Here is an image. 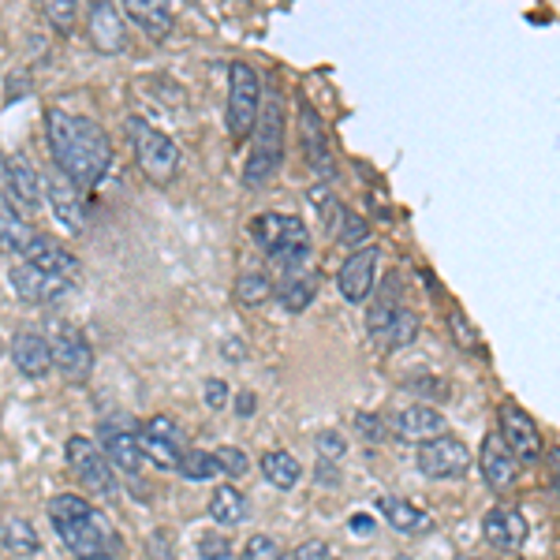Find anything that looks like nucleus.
<instances>
[{
	"instance_id": "c03bdc74",
	"label": "nucleus",
	"mask_w": 560,
	"mask_h": 560,
	"mask_svg": "<svg viewBox=\"0 0 560 560\" xmlns=\"http://www.w3.org/2000/svg\"><path fill=\"white\" fill-rule=\"evenodd\" d=\"M318 456H322V464H337V459L345 456V438H340L337 430L318 433Z\"/></svg>"
},
{
	"instance_id": "f257e3e1",
	"label": "nucleus",
	"mask_w": 560,
	"mask_h": 560,
	"mask_svg": "<svg viewBox=\"0 0 560 560\" xmlns=\"http://www.w3.org/2000/svg\"><path fill=\"white\" fill-rule=\"evenodd\" d=\"M45 135H49V150L57 161L60 176L71 187H97L113 165V142L102 131V124L86 120V116L65 113V108H49L45 113Z\"/></svg>"
},
{
	"instance_id": "39448f33",
	"label": "nucleus",
	"mask_w": 560,
	"mask_h": 560,
	"mask_svg": "<svg viewBox=\"0 0 560 560\" xmlns=\"http://www.w3.org/2000/svg\"><path fill=\"white\" fill-rule=\"evenodd\" d=\"M261 113V79L250 65H229V108H224V120H229L232 139H247L258 124Z\"/></svg>"
},
{
	"instance_id": "a878e982",
	"label": "nucleus",
	"mask_w": 560,
	"mask_h": 560,
	"mask_svg": "<svg viewBox=\"0 0 560 560\" xmlns=\"http://www.w3.org/2000/svg\"><path fill=\"white\" fill-rule=\"evenodd\" d=\"M210 520L221 523V527H236V523L247 520V497L236 486H217L210 497Z\"/></svg>"
},
{
	"instance_id": "423d86ee",
	"label": "nucleus",
	"mask_w": 560,
	"mask_h": 560,
	"mask_svg": "<svg viewBox=\"0 0 560 560\" xmlns=\"http://www.w3.org/2000/svg\"><path fill=\"white\" fill-rule=\"evenodd\" d=\"M45 184L38 168L23 158V153H4L0 158V198L12 206L15 213H34L42 206Z\"/></svg>"
},
{
	"instance_id": "20e7f679",
	"label": "nucleus",
	"mask_w": 560,
	"mask_h": 560,
	"mask_svg": "<svg viewBox=\"0 0 560 560\" xmlns=\"http://www.w3.org/2000/svg\"><path fill=\"white\" fill-rule=\"evenodd\" d=\"M128 135H131V150H135V161H139L142 176L158 187H168L179 173V147L168 139L165 131H158L153 124L139 120L131 116L128 120Z\"/></svg>"
},
{
	"instance_id": "4c0bfd02",
	"label": "nucleus",
	"mask_w": 560,
	"mask_h": 560,
	"mask_svg": "<svg viewBox=\"0 0 560 560\" xmlns=\"http://www.w3.org/2000/svg\"><path fill=\"white\" fill-rule=\"evenodd\" d=\"M213 459H217V467H221V475H229V478H243V475H247V467H250L247 453H243V448H236V445L217 448Z\"/></svg>"
},
{
	"instance_id": "37998d69",
	"label": "nucleus",
	"mask_w": 560,
	"mask_h": 560,
	"mask_svg": "<svg viewBox=\"0 0 560 560\" xmlns=\"http://www.w3.org/2000/svg\"><path fill=\"white\" fill-rule=\"evenodd\" d=\"M198 557L202 560H232V541L224 535H206L198 541Z\"/></svg>"
},
{
	"instance_id": "49530a36",
	"label": "nucleus",
	"mask_w": 560,
	"mask_h": 560,
	"mask_svg": "<svg viewBox=\"0 0 560 560\" xmlns=\"http://www.w3.org/2000/svg\"><path fill=\"white\" fill-rule=\"evenodd\" d=\"M292 557H295V560H340L329 546H325V541H306V546H303V549H295Z\"/></svg>"
},
{
	"instance_id": "bf43d9fd",
	"label": "nucleus",
	"mask_w": 560,
	"mask_h": 560,
	"mask_svg": "<svg viewBox=\"0 0 560 560\" xmlns=\"http://www.w3.org/2000/svg\"><path fill=\"white\" fill-rule=\"evenodd\" d=\"M396 560H411V557H396Z\"/></svg>"
},
{
	"instance_id": "4d7b16f0",
	"label": "nucleus",
	"mask_w": 560,
	"mask_h": 560,
	"mask_svg": "<svg viewBox=\"0 0 560 560\" xmlns=\"http://www.w3.org/2000/svg\"><path fill=\"white\" fill-rule=\"evenodd\" d=\"M280 560H295V557H292V553H288V557H280Z\"/></svg>"
},
{
	"instance_id": "1a4fd4ad",
	"label": "nucleus",
	"mask_w": 560,
	"mask_h": 560,
	"mask_svg": "<svg viewBox=\"0 0 560 560\" xmlns=\"http://www.w3.org/2000/svg\"><path fill=\"white\" fill-rule=\"evenodd\" d=\"M52 366H60V374L68 382H86L90 370H94V351H90L86 337L71 322L57 325V337H52Z\"/></svg>"
},
{
	"instance_id": "a19ab883",
	"label": "nucleus",
	"mask_w": 560,
	"mask_h": 560,
	"mask_svg": "<svg viewBox=\"0 0 560 560\" xmlns=\"http://www.w3.org/2000/svg\"><path fill=\"white\" fill-rule=\"evenodd\" d=\"M408 388H415L419 396H427V400H448L453 396V388H448V382H441V377H415V382H408Z\"/></svg>"
},
{
	"instance_id": "e433bc0d",
	"label": "nucleus",
	"mask_w": 560,
	"mask_h": 560,
	"mask_svg": "<svg viewBox=\"0 0 560 560\" xmlns=\"http://www.w3.org/2000/svg\"><path fill=\"white\" fill-rule=\"evenodd\" d=\"M311 202L322 210V221H325V229H337V221H340V213H345V206H340V198L329 191V184H318V187H311Z\"/></svg>"
},
{
	"instance_id": "8fccbe9b",
	"label": "nucleus",
	"mask_w": 560,
	"mask_h": 560,
	"mask_svg": "<svg viewBox=\"0 0 560 560\" xmlns=\"http://www.w3.org/2000/svg\"><path fill=\"white\" fill-rule=\"evenodd\" d=\"M318 482L322 486H340V471H337V467H329V464H322L318 467Z\"/></svg>"
},
{
	"instance_id": "393cba45",
	"label": "nucleus",
	"mask_w": 560,
	"mask_h": 560,
	"mask_svg": "<svg viewBox=\"0 0 560 560\" xmlns=\"http://www.w3.org/2000/svg\"><path fill=\"white\" fill-rule=\"evenodd\" d=\"M261 475H266L269 486H277V490H295L303 478V467L300 459L292 453H284V448H273V453L261 456Z\"/></svg>"
},
{
	"instance_id": "2f4dec72",
	"label": "nucleus",
	"mask_w": 560,
	"mask_h": 560,
	"mask_svg": "<svg viewBox=\"0 0 560 560\" xmlns=\"http://www.w3.org/2000/svg\"><path fill=\"white\" fill-rule=\"evenodd\" d=\"M382 512H385L388 527H396V530H419L422 527V512L415 509L411 501H404V497H382Z\"/></svg>"
},
{
	"instance_id": "0eeeda50",
	"label": "nucleus",
	"mask_w": 560,
	"mask_h": 560,
	"mask_svg": "<svg viewBox=\"0 0 560 560\" xmlns=\"http://www.w3.org/2000/svg\"><path fill=\"white\" fill-rule=\"evenodd\" d=\"M415 464H419V471L427 478H438V482H445V478H464L471 471V448L464 445L459 438H448V433H441V438L427 441V445H419V453H415Z\"/></svg>"
},
{
	"instance_id": "bb28decb",
	"label": "nucleus",
	"mask_w": 560,
	"mask_h": 560,
	"mask_svg": "<svg viewBox=\"0 0 560 560\" xmlns=\"http://www.w3.org/2000/svg\"><path fill=\"white\" fill-rule=\"evenodd\" d=\"M31 243H34V232H31V224H26V217L15 213L12 206L0 198V247L26 255V250H31Z\"/></svg>"
},
{
	"instance_id": "13d9d810",
	"label": "nucleus",
	"mask_w": 560,
	"mask_h": 560,
	"mask_svg": "<svg viewBox=\"0 0 560 560\" xmlns=\"http://www.w3.org/2000/svg\"><path fill=\"white\" fill-rule=\"evenodd\" d=\"M97 560H113V557H97Z\"/></svg>"
},
{
	"instance_id": "2eb2a0df",
	"label": "nucleus",
	"mask_w": 560,
	"mask_h": 560,
	"mask_svg": "<svg viewBox=\"0 0 560 560\" xmlns=\"http://www.w3.org/2000/svg\"><path fill=\"white\" fill-rule=\"evenodd\" d=\"M23 261H31V266L42 269L45 277L65 280V284H75V280L83 277V261L71 255L68 247H60V243H52V240H42V236L31 243V250L23 255Z\"/></svg>"
},
{
	"instance_id": "58836bf2",
	"label": "nucleus",
	"mask_w": 560,
	"mask_h": 560,
	"mask_svg": "<svg viewBox=\"0 0 560 560\" xmlns=\"http://www.w3.org/2000/svg\"><path fill=\"white\" fill-rule=\"evenodd\" d=\"M142 433H147V438L165 441V445H173V448L184 445V430H179L176 422L168 419V415H153V419L147 422V427H142Z\"/></svg>"
},
{
	"instance_id": "b1692460",
	"label": "nucleus",
	"mask_w": 560,
	"mask_h": 560,
	"mask_svg": "<svg viewBox=\"0 0 560 560\" xmlns=\"http://www.w3.org/2000/svg\"><path fill=\"white\" fill-rule=\"evenodd\" d=\"M124 12H128L153 42H161L168 31H173V12H168V4H161V0H128Z\"/></svg>"
},
{
	"instance_id": "ea45409f",
	"label": "nucleus",
	"mask_w": 560,
	"mask_h": 560,
	"mask_svg": "<svg viewBox=\"0 0 560 560\" xmlns=\"http://www.w3.org/2000/svg\"><path fill=\"white\" fill-rule=\"evenodd\" d=\"M45 20L57 26L60 34H68L75 26V0H49L45 4Z\"/></svg>"
},
{
	"instance_id": "7ed1b4c3",
	"label": "nucleus",
	"mask_w": 560,
	"mask_h": 560,
	"mask_svg": "<svg viewBox=\"0 0 560 560\" xmlns=\"http://www.w3.org/2000/svg\"><path fill=\"white\" fill-rule=\"evenodd\" d=\"M255 147H250L247 168H243V187L258 191L269 179L277 176L280 158H284V102H280L277 90H269V102L261 105L258 124H255Z\"/></svg>"
},
{
	"instance_id": "aec40b11",
	"label": "nucleus",
	"mask_w": 560,
	"mask_h": 560,
	"mask_svg": "<svg viewBox=\"0 0 560 560\" xmlns=\"http://www.w3.org/2000/svg\"><path fill=\"white\" fill-rule=\"evenodd\" d=\"M12 363L20 366V374H26V377H45L52 370L49 340L34 329H20L12 337Z\"/></svg>"
},
{
	"instance_id": "c756f323",
	"label": "nucleus",
	"mask_w": 560,
	"mask_h": 560,
	"mask_svg": "<svg viewBox=\"0 0 560 560\" xmlns=\"http://www.w3.org/2000/svg\"><path fill=\"white\" fill-rule=\"evenodd\" d=\"M179 478H187V482H210V478L221 475V467H217V459L210 453H202V448H187V453H179Z\"/></svg>"
},
{
	"instance_id": "de8ad7c7",
	"label": "nucleus",
	"mask_w": 560,
	"mask_h": 560,
	"mask_svg": "<svg viewBox=\"0 0 560 560\" xmlns=\"http://www.w3.org/2000/svg\"><path fill=\"white\" fill-rule=\"evenodd\" d=\"M224 400H229V385H224L221 377H210V382H206V404L217 411V408H224Z\"/></svg>"
},
{
	"instance_id": "72a5a7b5",
	"label": "nucleus",
	"mask_w": 560,
	"mask_h": 560,
	"mask_svg": "<svg viewBox=\"0 0 560 560\" xmlns=\"http://www.w3.org/2000/svg\"><path fill=\"white\" fill-rule=\"evenodd\" d=\"M269 295H273V280L266 273H243L236 280V300L243 306H261V303H269Z\"/></svg>"
},
{
	"instance_id": "f704fd0d",
	"label": "nucleus",
	"mask_w": 560,
	"mask_h": 560,
	"mask_svg": "<svg viewBox=\"0 0 560 560\" xmlns=\"http://www.w3.org/2000/svg\"><path fill=\"white\" fill-rule=\"evenodd\" d=\"M139 445H142V456H147L150 464L165 467V471H176L179 467V448L165 445V441H158V438H147V433H139Z\"/></svg>"
},
{
	"instance_id": "f03ea898",
	"label": "nucleus",
	"mask_w": 560,
	"mask_h": 560,
	"mask_svg": "<svg viewBox=\"0 0 560 560\" xmlns=\"http://www.w3.org/2000/svg\"><path fill=\"white\" fill-rule=\"evenodd\" d=\"M49 520L57 527L60 541L75 553L79 560H97V557H113L120 538H116L113 523L102 512L90 509V501L75 493H60L49 501Z\"/></svg>"
},
{
	"instance_id": "ddd939ff",
	"label": "nucleus",
	"mask_w": 560,
	"mask_h": 560,
	"mask_svg": "<svg viewBox=\"0 0 560 560\" xmlns=\"http://www.w3.org/2000/svg\"><path fill=\"white\" fill-rule=\"evenodd\" d=\"M300 131H303L306 165H311L322 179H332V173H337V165H332L329 135H325L322 116L314 113V105H311V102H300Z\"/></svg>"
},
{
	"instance_id": "4468645a",
	"label": "nucleus",
	"mask_w": 560,
	"mask_h": 560,
	"mask_svg": "<svg viewBox=\"0 0 560 560\" xmlns=\"http://www.w3.org/2000/svg\"><path fill=\"white\" fill-rule=\"evenodd\" d=\"M377 247H363L355 250L337 273V284H340V295L348 303H363L370 292H374V280H377Z\"/></svg>"
},
{
	"instance_id": "f3484780",
	"label": "nucleus",
	"mask_w": 560,
	"mask_h": 560,
	"mask_svg": "<svg viewBox=\"0 0 560 560\" xmlns=\"http://www.w3.org/2000/svg\"><path fill=\"white\" fill-rule=\"evenodd\" d=\"M90 45H94L97 52H105V57H113V52H120L124 45H128V26H124V15L116 4H102L90 8Z\"/></svg>"
},
{
	"instance_id": "cd10ccee",
	"label": "nucleus",
	"mask_w": 560,
	"mask_h": 560,
	"mask_svg": "<svg viewBox=\"0 0 560 560\" xmlns=\"http://www.w3.org/2000/svg\"><path fill=\"white\" fill-rule=\"evenodd\" d=\"M0 549H8V553H15V557H34L42 549L38 530L20 516L4 520L0 523Z\"/></svg>"
},
{
	"instance_id": "c85d7f7f",
	"label": "nucleus",
	"mask_w": 560,
	"mask_h": 560,
	"mask_svg": "<svg viewBox=\"0 0 560 560\" xmlns=\"http://www.w3.org/2000/svg\"><path fill=\"white\" fill-rule=\"evenodd\" d=\"M419 332H422V322H419V314H411V311H396L393 318H388V325L377 337H382V345L388 348V351H396V348H408V345H415L419 340Z\"/></svg>"
},
{
	"instance_id": "9b49d317",
	"label": "nucleus",
	"mask_w": 560,
	"mask_h": 560,
	"mask_svg": "<svg viewBox=\"0 0 560 560\" xmlns=\"http://www.w3.org/2000/svg\"><path fill=\"white\" fill-rule=\"evenodd\" d=\"M250 240H255L266 255H273V250L292 247V243H311V232H306V224L292 213H258L255 221H250Z\"/></svg>"
},
{
	"instance_id": "6e6d98bb",
	"label": "nucleus",
	"mask_w": 560,
	"mask_h": 560,
	"mask_svg": "<svg viewBox=\"0 0 560 560\" xmlns=\"http://www.w3.org/2000/svg\"><path fill=\"white\" fill-rule=\"evenodd\" d=\"M464 560H490V557H464Z\"/></svg>"
},
{
	"instance_id": "3c124183",
	"label": "nucleus",
	"mask_w": 560,
	"mask_h": 560,
	"mask_svg": "<svg viewBox=\"0 0 560 560\" xmlns=\"http://www.w3.org/2000/svg\"><path fill=\"white\" fill-rule=\"evenodd\" d=\"M546 459H549V475H553V482H557V490H560V448H549Z\"/></svg>"
},
{
	"instance_id": "603ef678",
	"label": "nucleus",
	"mask_w": 560,
	"mask_h": 560,
	"mask_svg": "<svg viewBox=\"0 0 560 560\" xmlns=\"http://www.w3.org/2000/svg\"><path fill=\"white\" fill-rule=\"evenodd\" d=\"M236 411H240V415H255V393H240Z\"/></svg>"
},
{
	"instance_id": "7c9ffc66",
	"label": "nucleus",
	"mask_w": 560,
	"mask_h": 560,
	"mask_svg": "<svg viewBox=\"0 0 560 560\" xmlns=\"http://www.w3.org/2000/svg\"><path fill=\"white\" fill-rule=\"evenodd\" d=\"M400 311V280H385V288L377 292V303L370 306V332H382L388 318Z\"/></svg>"
},
{
	"instance_id": "5701e85b",
	"label": "nucleus",
	"mask_w": 560,
	"mask_h": 560,
	"mask_svg": "<svg viewBox=\"0 0 560 560\" xmlns=\"http://www.w3.org/2000/svg\"><path fill=\"white\" fill-rule=\"evenodd\" d=\"M273 295L284 303V311L300 314L314 303V295H318V273L300 269V273H292V277H280V284H273Z\"/></svg>"
},
{
	"instance_id": "5fc2aeb1",
	"label": "nucleus",
	"mask_w": 560,
	"mask_h": 560,
	"mask_svg": "<svg viewBox=\"0 0 560 560\" xmlns=\"http://www.w3.org/2000/svg\"><path fill=\"white\" fill-rule=\"evenodd\" d=\"M351 530H370V520H351Z\"/></svg>"
},
{
	"instance_id": "09e8293b",
	"label": "nucleus",
	"mask_w": 560,
	"mask_h": 560,
	"mask_svg": "<svg viewBox=\"0 0 560 560\" xmlns=\"http://www.w3.org/2000/svg\"><path fill=\"white\" fill-rule=\"evenodd\" d=\"M150 557L153 560H173V546H168V535H165V530H158V535H153L150 538Z\"/></svg>"
},
{
	"instance_id": "9d476101",
	"label": "nucleus",
	"mask_w": 560,
	"mask_h": 560,
	"mask_svg": "<svg viewBox=\"0 0 560 560\" xmlns=\"http://www.w3.org/2000/svg\"><path fill=\"white\" fill-rule=\"evenodd\" d=\"M501 438H504V445H509V453L523 459V464H535L538 456H546L538 422L523 408H516V404H504L501 408Z\"/></svg>"
},
{
	"instance_id": "6ab92c4d",
	"label": "nucleus",
	"mask_w": 560,
	"mask_h": 560,
	"mask_svg": "<svg viewBox=\"0 0 560 560\" xmlns=\"http://www.w3.org/2000/svg\"><path fill=\"white\" fill-rule=\"evenodd\" d=\"M45 195H49L52 217H57L60 229L71 232V236H79V232L86 229V210H83V198H79L75 187H71L65 176H52V179H45Z\"/></svg>"
},
{
	"instance_id": "a18cd8bd",
	"label": "nucleus",
	"mask_w": 560,
	"mask_h": 560,
	"mask_svg": "<svg viewBox=\"0 0 560 560\" xmlns=\"http://www.w3.org/2000/svg\"><path fill=\"white\" fill-rule=\"evenodd\" d=\"M355 430L363 433L366 441H382V438H388V422H382L377 415H355Z\"/></svg>"
},
{
	"instance_id": "a211bd4d",
	"label": "nucleus",
	"mask_w": 560,
	"mask_h": 560,
	"mask_svg": "<svg viewBox=\"0 0 560 560\" xmlns=\"http://www.w3.org/2000/svg\"><path fill=\"white\" fill-rule=\"evenodd\" d=\"M482 535L501 553H520L527 541V520L516 509H490L482 520Z\"/></svg>"
},
{
	"instance_id": "412c9836",
	"label": "nucleus",
	"mask_w": 560,
	"mask_h": 560,
	"mask_svg": "<svg viewBox=\"0 0 560 560\" xmlns=\"http://www.w3.org/2000/svg\"><path fill=\"white\" fill-rule=\"evenodd\" d=\"M12 288H15V295L26 303H49V300H57V295H65L71 284H65V280H57V277H45L42 269H34L31 261H20V266H12Z\"/></svg>"
},
{
	"instance_id": "c9c22d12",
	"label": "nucleus",
	"mask_w": 560,
	"mask_h": 560,
	"mask_svg": "<svg viewBox=\"0 0 560 560\" xmlns=\"http://www.w3.org/2000/svg\"><path fill=\"white\" fill-rule=\"evenodd\" d=\"M448 332H453V340L464 351H475L478 348V329L471 325V318H467L459 306H448Z\"/></svg>"
},
{
	"instance_id": "dca6fc26",
	"label": "nucleus",
	"mask_w": 560,
	"mask_h": 560,
	"mask_svg": "<svg viewBox=\"0 0 560 560\" xmlns=\"http://www.w3.org/2000/svg\"><path fill=\"white\" fill-rule=\"evenodd\" d=\"M97 438H102V456L116 467V471H128V475H139V471H142L147 456H142L139 438H135V433H131L128 427H116V422H105Z\"/></svg>"
},
{
	"instance_id": "f8f14e48",
	"label": "nucleus",
	"mask_w": 560,
	"mask_h": 560,
	"mask_svg": "<svg viewBox=\"0 0 560 560\" xmlns=\"http://www.w3.org/2000/svg\"><path fill=\"white\" fill-rule=\"evenodd\" d=\"M388 430H393L396 438H404V441L427 445V441L445 433V415H441L438 408H430V404H411V408L396 411L393 419H388Z\"/></svg>"
},
{
	"instance_id": "6e6552de",
	"label": "nucleus",
	"mask_w": 560,
	"mask_h": 560,
	"mask_svg": "<svg viewBox=\"0 0 560 560\" xmlns=\"http://www.w3.org/2000/svg\"><path fill=\"white\" fill-rule=\"evenodd\" d=\"M65 456H68L71 475H75L90 493H97V497H113L116 493L113 471H108V459L102 456V448L90 445V438H68Z\"/></svg>"
},
{
	"instance_id": "864d4df0",
	"label": "nucleus",
	"mask_w": 560,
	"mask_h": 560,
	"mask_svg": "<svg viewBox=\"0 0 560 560\" xmlns=\"http://www.w3.org/2000/svg\"><path fill=\"white\" fill-rule=\"evenodd\" d=\"M224 351H229V355H247V348H243V345H236V340H229V345H224Z\"/></svg>"
},
{
	"instance_id": "4be33fe9",
	"label": "nucleus",
	"mask_w": 560,
	"mask_h": 560,
	"mask_svg": "<svg viewBox=\"0 0 560 560\" xmlns=\"http://www.w3.org/2000/svg\"><path fill=\"white\" fill-rule=\"evenodd\" d=\"M478 464H482V475L493 490H509V486L516 482V456L509 453V445H504L501 433H490V438L482 441Z\"/></svg>"
},
{
	"instance_id": "79ce46f5",
	"label": "nucleus",
	"mask_w": 560,
	"mask_h": 560,
	"mask_svg": "<svg viewBox=\"0 0 560 560\" xmlns=\"http://www.w3.org/2000/svg\"><path fill=\"white\" fill-rule=\"evenodd\" d=\"M243 560H280V549L269 535H255L243 546Z\"/></svg>"
},
{
	"instance_id": "473e14b6",
	"label": "nucleus",
	"mask_w": 560,
	"mask_h": 560,
	"mask_svg": "<svg viewBox=\"0 0 560 560\" xmlns=\"http://www.w3.org/2000/svg\"><path fill=\"white\" fill-rule=\"evenodd\" d=\"M332 236H337L340 247L359 250V243H366V236H370L366 217L355 213V210H348V206H345V213H340V221H337V229H332Z\"/></svg>"
}]
</instances>
